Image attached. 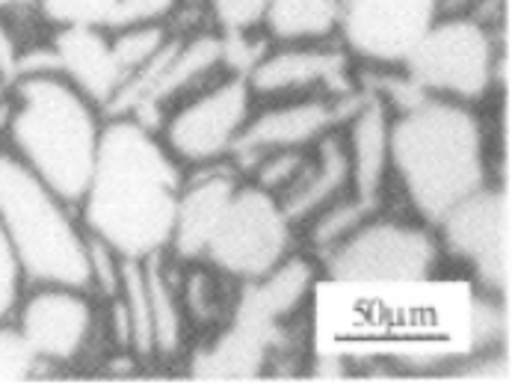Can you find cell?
Returning <instances> with one entry per match:
<instances>
[{
  "mask_svg": "<svg viewBox=\"0 0 512 385\" xmlns=\"http://www.w3.org/2000/svg\"><path fill=\"white\" fill-rule=\"evenodd\" d=\"M184 166L137 116H107L89 184L77 202L83 229L122 258L169 249Z\"/></svg>",
  "mask_w": 512,
  "mask_h": 385,
  "instance_id": "obj_1",
  "label": "cell"
},
{
  "mask_svg": "<svg viewBox=\"0 0 512 385\" xmlns=\"http://www.w3.org/2000/svg\"><path fill=\"white\" fill-rule=\"evenodd\" d=\"M391 178L427 226L489 184L486 134L474 104L418 92L391 116Z\"/></svg>",
  "mask_w": 512,
  "mask_h": 385,
  "instance_id": "obj_2",
  "label": "cell"
},
{
  "mask_svg": "<svg viewBox=\"0 0 512 385\" xmlns=\"http://www.w3.org/2000/svg\"><path fill=\"white\" fill-rule=\"evenodd\" d=\"M104 122L107 113L60 72H27L9 86L3 146L77 208Z\"/></svg>",
  "mask_w": 512,
  "mask_h": 385,
  "instance_id": "obj_3",
  "label": "cell"
},
{
  "mask_svg": "<svg viewBox=\"0 0 512 385\" xmlns=\"http://www.w3.org/2000/svg\"><path fill=\"white\" fill-rule=\"evenodd\" d=\"M0 229L27 285H69L89 291L86 229L77 208L6 146L0 149Z\"/></svg>",
  "mask_w": 512,
  "mask_h": 385,
  "instance_id": "obj_4",
  "label": "cell"
},
{
  "mask_svg": "<svg viewBox=\"0 0 512 385\" xmlns=\"http://www.w3.org/2000/svg\"><path fill=\"white\" fill-rule=\"evenodd\" d=\"M320 258L326 276L341 285H403L433 276L441 243L436 229L418 217L403 220L376 211Z\"/></svg>",
  "mask_w": 512,
  "mask_h": 385,
  "instance_id": "obj_5",
  "label": "cell"
},
{
  "mask_svg": "<svg viewBox=\"0 0 512 385\" xmlns=\"http://www.w3.org/2000/svg\"><path fill=\"white\" fill-rule=\"evenodd\" d=\"M400 75L418 92L477 104L489 95L498 75L495 33L474 15H439Z\"/></svg>",
  "mask_w": 512,
  "mask_h": 385,
  "instance_id": "obj_6",
  "label": "cell"
},
{
  "mask_svg": "<svg viewBox=\"0 0 512 385\" xmlns=\"http://www.w3.org/2000/svg\"><path fill=\"white\" fill-rule=\"evenodd\" d=\"M255 110V95L240 72H225L184 95L154 125L160 143L184 169L228 160Z\"/></svg>",
  "mask_w": 512,
  "mask_h": 385,
  "instance_id": "obj_7",
  "label": "cell"
},
{
  "mask_svg": "<svg viewBox=\"0 0 512 385\" xmlns=\"http://www.w3.org/2000/svg\"><path fill=\"white\" fill-rule=\"evenodd\" d=\"M293 231L279 199L243 178L202 261L220 270L225 279L246 285L261 279L291 252Z\"/></svg>",
  "mask_w": 512,
  "mask_h": 385,
  "instance_id": "obj_8",
  "label": "cell"
},
{
  "mask_svg": "<svg viewBox=\"0 0 512 385\" xmlns=\"http://www.w3.org/2000/svg\"><path fill=\"white\" fill-rule=\"evenodd\" d=\"M441 15V0H344L338 45L370 69L400 72Z\"/></svg>",
  "mask_w": 512,
  "mask_h": 385,
  "instance_id": "obj_9",
  "label": "cell"
},
{
  "mask_svg": "<svg viewBox=\"0 0 512 385\" xmlns=\"http://www.w3.org/2000/svg\"><path fill=\"white\" fill-rule=\"evenodd\" d=\"M12 320L45 371L77 365L101 329L95 294L69 285H27Z\"/></svg>",
  "mask_w": 512,
  "mask_h": 385,
  "instance_id": "obj_10",
  "label": "cell"
},
{
  "mask_svg": "<svg viewBox=\"0 0 512 385\" xmlns=\"http://www.w3.org/2000/svg\"><path fill=\"white\" fill-rule=\"evenodd\" d=\"M362 92H341V95H299V98H279L267 101V107L252 110L249 122L243 125L231 166L246 172L252 160L270 152H305L329 131L341 128L347 116L356 110Z\"/></svg>",
  "mask_w": 512,
  "mask_h": 385,
  "instance_id": "obj_11",
  "label": "cell"
},
{
  "mask_svg": "<svg viewBox=\"0 0 512 385\" xmlns=\"http://www.w3.org/2000/svg\"><path fill=\"white\" fill-rule=\"evenodd\" d=\"M441 249L465 261L480 285L501 297L510 282V193L486 184L462 199L439 226Z\"/></svg>",
  "mask_w": 512,
  "mask_h": 385,
  "instance_id": "obj_12",
  "label": "cell"
},
{
  "mask_svg": "<svg viewBox=\"0 0 512 385\" xmlns=\"http://www.w3.org/2000/svg\"><path fill=\"white\" fill-rule=\"evenodd\" d=\"M350 54L332 42H276L264 48L246 69V83L255 98L279 101L299 95H341L353 92Z\"/></svg>",
  "mask_w": 512,
  "mask_h": 385,
  "instance_id": "obj_13",
  "label": "cell"
},
{
  "mask_svg": "<svg viewBox=\"0 0 512 385\" xmlns=\"http://www.w3.org/2000/svg\"><path fill=\"white\" fill-rule=\"evenodd\" d=\"M240 181L243 175L231 166V160L184 169L166 255L184 264L202 261Z\"/></svg>",
  "mask_w": 512,
  "mask_h": 385,
  "instance_id": "obj_14",
  "label": "cell"
},
{
  "mask_svg": "<svg viewBox=\"0 0 512 385\" xmlns=\"http://www.w3.org/2000/svg\"><path fill=\"white\" fill-rule=\"evenodd\" d=\"M391 116L394 101L382 89L362 92L356 110L341 125L350 160V187L373 205H382L391 181Z\"/></svg>",
  "mask_w": 512,
  "mask_h": 385,
  "instance_id": "obj_15",
  "label": "cell"
},
{
  "mask_svg": "<svg viewBox=\"0 0 512 385\" xmlns=\"http://www.w3.org/2000/svg\"><path fill=\"white\" fill-rule=\"evenodd\" d=\"M48 54L54 72L74 83L104 113L128 80L107 27H57Z\"/></svg>",
  "mask_w": 512,
  "mask_h": 385,
  "instance_id": "obj_16",
  "label": "cell"
},
{
  "mask_svg": "<svg viewBox=\"0 0 512 385\" xmlns=\"http://www.w3.org/2000/svg\"><path fill=\"white\" fill-rule=\"evenodd\" d=\"M350 187V160L344 149L341 128L320 137L305 157V166L299 169L296 181L279 196V205L293 229H302L314 214H320L335 199L347 196Z\"/></svg>",
  "mask_w": 512,
  "mask_h": 385,
  "instance_id": "obj_17",
  "label": "cell"
},
{
  "mask_svg": "<svg viewBox=\"0 0 512 385\" xmlns=\"http://www.w3.org/2000/svg\"><path fill=\"white\" fill-rule=\"evenodd\" d=\"M314 282H317V267L305 255L288 252L261 279L240 285L237 308L267 323H285L311 300Z\"/></svg>",
  "mask_w": 512,
  "mask_h": 385,
  "instance_id": "obj_18",
  "label": "cell"
},
{
  "mask_svg": "<svg viewBox=\"0 0 512 385\" xmlns=\"http://www.w3.org/2000/svg\"><path fill=\"white\" fill-rule=\"evenodd\" d=\"M146 264L148 306H151V341L154 359H172L181 353L187 338V317L178 294V279L172 276V261L166 252L143 258Z\"/></svg>",
  "mask_w": 512,
  "mask_h": 385,
  "instance_id": "obj_19",
  "label": "cell"
},
{
  "mask_svg": "<svg viewBox=\"0 0 512 385\" xmlns=\"http://www.w3.org/2000/svg\"><path fill=\"white\" fill-rule=\"evenodd\" d=\"M344 0H270L264 33L273 42H332Z\"/></svg>",
  "mask_w": 512,
  "mask_h": 385,
  "instance_id": "obj_20",
  "label": "cell"
},
{
  "mask_svg": "<svg viewBox=\"0 0 512 385\" xmlns=\"http://www.w3.org/2000/svg\"><path fill=\"white\" fill-rule=\"evenodd\" d=\"M225 282H231V279H225L220 270H214L205 261L187 264V273L178 279V294H181L187 326L211 329V326L222 323V317H225L222 285Z\"/></svg>",
  "mask_w": 512,
  "mask_h": 385,
  "instance_id": "obj_21",
  "label": "cell"
},
{
  "mask_svg": "<svg viewBox=\"0 0 512 385\" xmlns=\"http://www.w3.org/2000/svg\"><path fill=\"white\" fill-rule=\"evenodd\" d=\"M376 211H382V205H373L362 196H356L353 190L341 199H335L332 205H326L320 214H314L302 229L311 243V249L317 255H326L332 246H338L344 237H350L353 231L365 223L367 217H373Z\"/></svg>",
  "mask_w": 512,
  "mask_h": 385,
  "instance_id": "obj_22",
  "label": "cell"
},
{
  "mask_svg": "<svg viewBox=\"0 0 512 385\" xmlns=\"http://www.w3.org/2000/svg\"><path fill=\"white\" fill-rule=\"evenodd\" d=\"M128 314V350L140 359H154L151 341V306H148L146 264L140 258H125L122 285L116 294Z\"/></svg>",
  "mask_w": 512,
  "mask_h": 385,
  "instance_id": "obj_23",
  "label": "cell"
},
{
  "mask_svg": "<svg viewBox=\"0 0 512 385\" xmlns=\"http://www.w3.org/2000/svg\"><path fill=\"white\" fill-rule=\"evenodd\" d=\"M45 24L57 27H107L119 0H33Z\"/></svg>",
  "mask_w": 512,
  "mask_h": 385,
  "instance_id": "obj_24",
  "label": "cell"
},
{
  "mask_svg": "<svg viewBox=\"0 0 512 385\" xmlns=\"http://www.w3.org/2000/svg\"><path fill=\"white\" fill-rule=\"evenodd\" d=\"M45 371L15 320L0 323V383H30Z\"/></svg>",
  "mask_w": 512,
  "mask_h": 385,
  "instance_id": "obj_25",
  "label": "cell"
},
{
  "mask_svg": "<svg viewBox=\"0 0 512 385\" xmlns=\"http://www.w3.org/2000/svg\"><path fill=\"white\" fill-rule=\"evenodd\" d=\"M208 12L217 24V33L225 39H246L255 30H264V18L270 0H205Z\"/></svg>",
  "mask_w": 512,
  "mask_h": 385,
  "instance_id": "obj_26",
  "label": "cell"
},
{
  "mask_svg": "<svg viewBox=\"0 0 512 385\" xmlns=\"http://www.w3.org/2000/svg\"><path fill=\"white\" fill-rule=\"evenodd\" d=\"M122 264L125 258L101 237L86 231V267H89V291L98 300H113L122 285Z\"/></svg>",
  "mask_w": 512,
  "mask_h": 385,
  "instance_id": "obj_27",
  "label": "cell"
},
{
  "mask_svg": "<svg viewBox=\"0 0 512 385\" xmlns=\"http://www.w3.org/2000/svg\"><path fill=\"white\" fill-rule=\"evenodd\" d=\"M305 157H308V149L305 152H270L261 154L258 160H252L246 166V181H252L255 187L273 193L276 199L291 187L299 175V169L305 166Z\"/></svg>",
  "mask_w": 512,
  "mask_h": 385,
  "instance_id": "obj_28",
  "label": "cell"
},
{
  "mask_svg": "<svg viewBox=\"0 0 512 385\" xmlns=\"http://www.w3.org/2000/svg\"><path fill=\"white\" fill-rule=\"evenodd\" d=\"M181 0H119L107 30L137 27V24H169Z\"/></svg>",
  "mask_w": 512,
  "mask_h": 385,
  "instance_id": "obj_29",
  "label": "cell"
},
{
  "mask_svg": "<svg viewBox=\"0 0 512 385\" xmlns=\"http://www.w3.org/2000/svg\"><path fill=\"white\" fill-rule=\"evenodd\" d=\"M27 288V279L21 273V264L0 229V323L12 320L15 308L21 303V294Z\"/></svg>",
  "mask_w": 512,
  "mask_h": 385,
  "instance_id": "obj_30",
  "label": "cell"
},
{
  "mask_svg": "<svg viewBox=\"0 0 512 385\" xmlns=\"http://www.w3.org/2000/svg\"><path fill=\"white\" fill-rule=\"evenodd\" d=\"M3 125H6V101L0 104V137H3Z\"/></svg>",
  "mask_w": 512,
  "mask_h": 385,
  "instance_id": "obj_31",
  "label": "cell"
},
{
  "mask_svg": "<svg viewBox=\"0 0 512 385\" xmlns=\"http://www.w3.org/2000/svg\"><path fill=\"white\" fill-rule=\"evenodd\" d=\"M0 149H3V137H0Z\"/></svg>",
  "mask_w": 512,
  "mask_h": 385,
  "instance_id": "obj_32",
  "label": "cell"
}]
</instances>
